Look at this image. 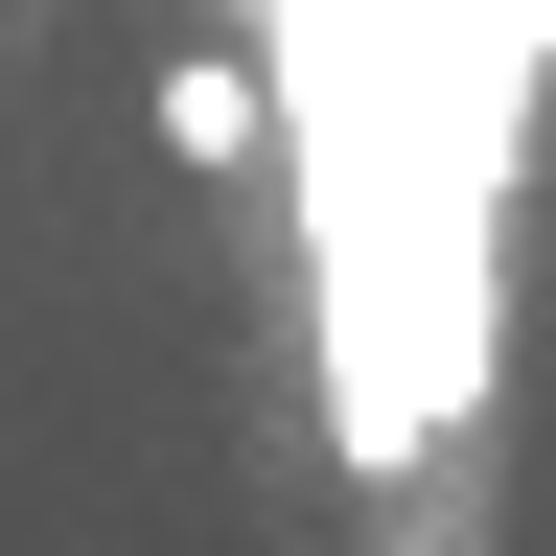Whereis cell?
<instances>
[{
    "mask_svg": "<svg viewBox=\"0 0 556 556\" xmlns=\"http://www.w3.org/2000/svg\"><path fill=\"white\" fill-rule=\"evenodd\" d=\"M163 139H186V163H255V70L186 47V70H163Z\"/></svg>",
    "mask_w": 556,
    "mask_h": 556,
    "instance_id": "6da1fadb",
    "label": "cell"
}]
</instances>
